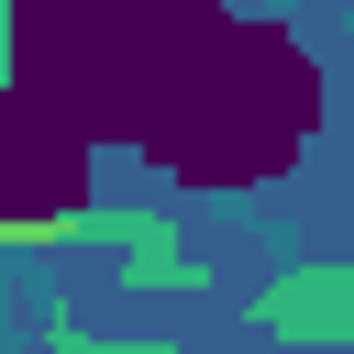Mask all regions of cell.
<instances>
[{"instance_id":"cell-1","label":"cell","mask_w":354,"mask_h":354,"mask_svg":"<svg viewBox=\"0 0 354 354\" xmlns=\"http://www.w3.org/2000/svg\"><path fill=\"white\" fill-rule=\"evenodd\" d=\"M77 166H88V133L11 88L0 100V254H66L88 232Z\"/></svg>"},{"instance_id":"cell-2","label":"cell","mask_w":354,"mask_h":354,"mask_svg":"<svg viewBox=\"0 0 354 354\" xmlns=\"http://www.w3.org/2000/svg\"><path fill=\"white\" fill-rule=\"evenodd\" d=\"M44 354H166V343H88V332H66V321H44Z\"/></svg>"}]
</instances>
